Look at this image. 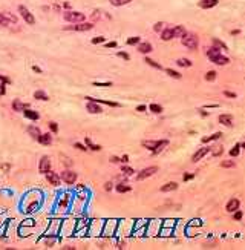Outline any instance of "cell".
I'll return each mask as SVG.
<instances>
[{
	"label": "cell",
	"instance_id": "1",
	"mask_svg": "<svg viewBox=\"0 0 245 250\" xmlns=\"http://www.w3.org/2000/svg\"><path fill=\"white\" fill-rule=\"evenodd\" d=\"M167 144H169L167 140H163V141H143V146L147 147V149H150L155 155H156L158 152H161L163 147H166Z\"/></svg>",
	"mask_w": 245,
	"mask_h": 250
},
{
	"label": "cell",
	"instance_id": "2",
	"mask_svg": "<svg viewBox=\"0 0 245 250\" xmlns=\"http://www.w3.org/2000/svg\"><path fill=\"white\" fill-rule=\"evenodd\" d=\"M182 38V45L189 49H196L198 48V36L193 32H186V36L181 37Z\"/></svg>",
	"mask_w": 245,
	"mask_h": 250
},
{
	"label": "cell",
	"instance_id": "3",
	"mask_svg": "<svg viewBox=\"0 0 245 250\" xmlns=\"http://www.w3.org/2000/svg\"><path fill=\"white\" fill-rule=\"evenodd\" d=\"M64 18H66L68 22H71V23H81L86 17H84L83 12H78V11H68V12H64Z\"/></svg>",
	"mask_w": 245,
	"mask_h": 250
},
{
	"label": "cell",
	"instance_id": "4",
	"mask_svg": "<svg viewBox=\"0 0 245 250\" xmlns=\"http://www.w3.org/2000/svg\"><path fill=\"white\" fill-rule=\"evenodd\" d=\"M19 12H20V16L23 17V20H25L28 25H34V23H35V18H34V16L31 14V11H29L26 6L20 5L19 6Z\"/></svg>",
	"mask_w": 245,
	"mask_h": 250
},
{
	"label": "cell",
	"instance_id": "5",
	"mask_svg": "<svg viewBox=\"0 0 245 250\" xmlns=\"http://www.w3.org/2000/svg\"><path fill=\"white\" fill-rule=\"evenodd\" d=\"M94 28V25L92 23H78V25H75V26H66L64 29L66 31H80V32H84V31H91Z\"/></svg>",
	"mask_w": 245,
	"mask_h": 250
},
{
	"label": "cell",
	"instance_id": "6",
	"mask_svg": "<svg viewBox=\"0 0 245 250\" xmlns=\"http://www.w3.org/2000/svg\"><path fill=\"white\" fill-rule=\"evenodd\" d=\"M60 179H63V181L68 183V184H74L77 181V174L72 172V170H64V172H61Z\"/></svg>",
	"mask_w": 245,
	"mask_h": 250
},
{
	"label": "cell",
	"instance_id": "7",
	"mask_svg": "<svg viewBox=\"0 0 245 250\" xmlns=\"http://www.w3.org/2000/svg\"><path fill=\"white\" fill-rule=\"evenodd\" d=\"M158 172V167L156 166H152V167H147V169H143L139 174H138V177H136V179L138 181H141V179L147 178V177H152L153 174H156Z\"/></svg>",
	"mask_w": 245,
	"mask_h": 250
},
{
	"label": "cell",
	"instance_id": "8",
	"mask_svg": "<svg viewBox=\"0 0 245 250\" xmlns=\"http://www.w3.org/2000/svg\"><path fill=\"white\" fill-rule=\"evenodd\" d=\"M38 170H40V174H46L48 170H51V160H49V157H46V155L41 157Z\"/></svg>",
	"mask_w": 245,
	"mask_h": 250
},
{
	"label": "cell",
	"instance_id": "9",
	"mask_svg": "<svg viewBox=\"0 0 245 250\" xmlns=\"http://www.w3.org/2000/svg\"><path fill=\"white\" fill-rule=\"evenodd\" d=\"M46 179H48L52 186H58V184H60V175L55 174V172H52V170H48V172H46Z\"/></svg>",
	"mask_w": 245,
	"mask_h": 250
},
{
	"label": "cell",
	"instance_id": "10",
	"mask_svg": "<svg viewBox=\"0 0 245 250\" xmlns=\"http://www.w3.org/2000/svg\"><path fill=\"white\" fill-rule=\"evenodd\" d=\"M208 152H210V147H202V149H199V150H198V152H196V154H195V155L191 157V161H193V163L199 161L201 158H202V157H205Z\"/></svg>",
	"mask_w": 245,
	"mask_h": 250
},
{
	"label": "cell",
	"instance_id": "11",
	"mask_svg": "<svg viewBox=\"0 0 245 250\" xmlns=\"http://www.w3.org/2000/svg\"><path fill=\"white\" fill-rule=\"evenodd\" d=\"M239 204H241V203H239V199H236V198L230 199V201L227 203V207H225L227 212H231V213H233L234 210H238V209H239Z\"/></svg>",
	"mask_w": 245,
	"mask_h": 250
},
{
	"label": "cell",
	"instance_id": "12",
	"mask_svg": "<svg viewBox=\"0 0 245 250\" xmlns=\"http://www.w3.org/2000/svg\"><path fill=\"white\" fill-rule=\"evenodd\" d=\"M210 60H211L213 63H216V65H221V66H224V65H228V61H230V60L227 58L225 55H221V54H219V55H214V57H211Z\"/></svg>",
	"mask_w": 245,
	"mask_h": 250
},
{
	"label": "cell",
	"instance_id": "13",
	"mask_svg": "<svg viewBox=\"0 0 245 250\" xmlns=\"http://www.w3.org/2000/svg\"><path fill=\"white\" fill-rule=\"evenodd\" d=\"M86 109H87L91 114H101V112H103V109L100 107V105L95 103V101H89L87 106H86Z\"/></svg>",
	"mask_w": 245,
	"mask_h": 250
},
{
	"label": "cell",
	"instance_id": "14",
	"mask_svg": "<svg viewBox=\"0 0 245 250\" xmlns=\"http://www.w3.org/2000/svg\"><path fill=\"white\" fill-rule=\"evenodd\" d=\"M38 143L43 144V146H49V144L52 143V137H51V134H40V137L37 138Z\"/></svg>",
	"mask_w": 245,
	"mask_h": 250
},
{
	"label": "cell",
	"instance_id": "15",
	"mask_svg": "<svg viewBox=\"0 0 245 250\" xmlns=\"http://www.w3.org/2000/svg\"><path fill=\"white\" fill-rule=\"evenodd\" d=\"M219 123L227 126V127H230V126H233V117L230 114H224V115L219 117Z\"/></svg>",
	"mask_w": 245,
	"mask_h": 250
},
{
	"label": "cell",
	"instance_id": "16",
	"mask_svg": "<svg viewBox=\"0 0 245 250\" xmlns=\"http://www.w3.org/2000/svg\"><path fill=\"white\" fill-rule=\"evenodd\" d=\"M216 5H218V0H201V2L198 3V6L202 8V9L213 8V6H216Z\"/></svg>",
	"mask_w": 245,
	"mask_h": 250
},
{
	"label": "cell",
	"instance_id": "17",
	"mask_svg": "<svg viewBox=\"0 0 245 250\" xmlns=\"http://www.w3.org/2000/svg\"><path fill=\"white\" fill-rule=\"evenodd\" d=\"M23 115L26 117V118H29V120H38L40 118V115H38V112H35V110H31V109H23Z\"/></svg>",
	"mask_w": 245,
	"mask_h": 250
},
{
	"label": "cell",
	"instance_id": "18",
	"mask_svg": "<svg viewBox=\"0 0 245 250\" xmlns=\"http://www.w3.org/2000/svg\"><path fill=\"white\" fill-rule=\"evenodd\" d=\"M172 32H173V37H184L187 31H186V28H184V26L178 25V26H175V28L172 29Z\"/></svg>",
	"mask_w": 245,
	"mask_h": 250
},
{
	"label": "cell",
	"instance_id": "19",
	"mask_svg": "<svg viewBox=\"0 0 245 250\" xmlns=\"http://www.w3.org/2000/svg\"><path fill=\"white\" fill-rule=\"evenodd\" d=\"M26 107H28V105L21 103L20 100H14V101H12V109H14L16 112H23V109H26Z\"/></svg>",
	"mask_w": 245,
	"mask_h": 250
},
{
	"label": "cell",
	"instance_id": "20",
	"mask_svg": "<svg viewBox=\"0 0 245 250\" xmlns=\"http://www.w3.org/2000/svg\"><path fill=\"white\" fill-rule=\"evenodd\" d=\"M161 38H163L164 42H169V40H172V38H173V32H172V28L163 29V31H161Z\"/></svg>",
	"mask_w": 245,
	"mask_h": 250
},
{
	"label": "cell",
	"instance_id": "21",
	"mask_svg": "<svg viewBox=\"0 0 245 250\" xmlns=\"http://www.w3.org/2000/svg\"><path fill=\"white\" fill-rule=\"evenodd\" d=\"M176 189H178V184L175 181H172V183H167L161 187V192H170V190H176Z\"/></svg>",
	"mask_w": 245,
	"mask_h": 250
},
{
	"label": "cell",
	"instance_id": "22",
	"mask_svg": "<svg viewBox=\"0 0 245 250\" xmlns=\"http://www.w3.org/2000/svg\"><path fill=\"white\" fill-rule=\"evenodd\" d=\"M28 132H29V135H31L32 138H35V140L40 137V134H41L37 126H29V127H28Z\"/></svg>",
	"mask_w": 245,
	"mask_h": 250
},
{
	"label": "cell",
	"instance_id": "23",
	"mask_svg": "<svg viewBox=\"0 0 245 250\" xmlns=\"http://www.w3.org/2000/svg\"><path fill=\"white\" fill-rule=\"evenodd\" d=\"M138 51H139L141 54H149L152 51V45L150 43H139Z\"/></svg>",
	"mask_w": 245,
	"mask_h": 250
},
{
	"label": "cell",
	"instance_id": "24",
	"mask_svg": "<svg viewBox=\"0 0 245 250\" xmlns=\"http://www.w3.org/2000/svg\"><path fill=\"white\" fill-rule=\"evenodd\" d=\"M34 98H35V100H41V101H48V100H49V97H48L43 91H35V92H34Z\"/></svg>",
	"mask_w": 245,
	"mask_h": 250
},
{
	"label": "cell",
	"instance_id": "25",
	"mask_svg": "<svg viewBox=\"0 0 245 250\" xmlns=\"http://www.w3.org/2000/svg\"><path fill=\"white\" fill-rule=\"evenodd\" d=\"M84 143H86V146H87L91 150H101V146H100V144H94L91 141V138H87V137L84 138Z\"/></svg>",
	"mask_w": 245,
	"mask_h": 250
},
{
	"label": "cell",
	"instance_id": "26",
	"mask_svg": "<svg viewBox=\"0 0 245 250\" xmlns=\"http://www.w3.org/2000/svg\"><path fill=\"white\" fill-rule=\"evenodd\" d=\"M221 54V49L219 48H216V46H211V48H208L207 49V57L208 58H211V57H214V55H219Z\"/></svg>",
	"mask_w": 245,
	"mask_h": 250
},
{
	"label": "cell",
	"instance_id": "27",
	"mask_svg": "<svg viewBox=\"0 0 245 250\" xmlns=\"http://www.w3.org/2000/svg\"><path fill=\"white\" fill-rule=\"evenodd\" d=\"M176 65H178V66H182V68H190V66H191V61H190L189 58H178V60H176Z\"/></svg>",
	"mask_w": 245,
	"mask_h": 250
},
{
	"label": "cell",
	"instance_id": "28",
	"mask_svg": "<svg viewBox=\"0 0 245 250\" xmlns=\"http://www.w3.org/2000/svg\"><path fill=\"white\" fill-rule=\"evenodd\" d=\"M221 137H222V134H221V132H216V134H213V135H210V137H204V138H202V143H208V141L218 140V138H221Z\"/></svg>",
	"mask_w": 245,
	"mask_h": 250
},
{
	"label": "cell",
	"instance_id": "29",
	"mask_svg": "<svg viewBox=\"0 0 245 250\" xmlns=\"http://www.w3.org/2000/svg\"><path fill=\"white\" fill-rule=\"evenodd\" d=\"M144 61H146V63H147L149 66H152V68H155V69H159V71L163 69V66H161L159 63H156L155 60H152V58H149V57H146V60H144Z\"/></svg>",
	"mask_w": 245,
	"mask_h": 250
},
{
	"label": "cell",
	"instance_id": "30",
	"mask_svg": "<svg viewBox=\"0 0 245 250\" xmlns=\"http://www.w3.org/2000/svg\"><path fill=\"white\" fill-rule=\"evenodd\" d=\"M130 189H132V187H130V186H127V184H123V183H121V184H118V186H116V190H118V192H120V194H124V192H129V190H130Z\"/></svg>",
	"mask_w": 245,
	"mask_h": 250
},
{
	"label": "cell",
	"instance_id": "31",
	"mask_svg": "<svg viewBox=\"0 0 245 250\" xmlns=\"http://www.w3.org/2000/svg\"><path fill=\"white\" fill-rule=\"evenodd\" d=\"M213 45H214L216 48H219V49H224V51H227V45L224 43V42L218 40V38H213Z\"/></svg>",
	"mask_w": 245,
	"mask_h": 250
},
{
	"label": "cell",
	"instance_id": "32",
	"mask_svg": "<svg viewBox=\"0 0 245 250\" xmlns=\"http://www.w3.org/2000/svg\"><path fill=\"white\" fill-rule=\"evenodd\" d=\"M111 3H112L113 6H123V5H127V3H130L132 0H109Z\"/></svg>",
	"mask_w": 245,
	"mask_h": 250
},
{
	"label": "cell",
	"instance_id": "33",
	"mask_svg": "<svg viewBox=\"0 0 245 250\" xmlns=\"http://www.w3.org/2000/svg\"><path fill=\"white\" fill-rule=\"evenodd\" d=\"M239 152H241V143H238L231 150H230V155H231V157H238Z\"/></svg>",
	"mask_w": 245,
	"mask_h": 250
},
{
	"label": "cell",
	"instance_id": "34",
	"mask_svg": "<svg viewBox=\"0 0 245 250\" xmlns=\"http://www.w3.org/2000/svg\"><path fill=\"white\" fill-rule=\"evenodd\" d=\"M149 109H150V112H153V114H161V112H163V107L159 106V105H155V103L150 105Z\"/></svg>",
	"mask_w": 245,
	"mask_h": 250
},
{
	"label": "cell",
	"instance_id": "35",
	"mask_svg": "<svg viewBox=\"0 0 245 250\" xmlns=\"http://www.w3.org/2000/svg\"><path fill=\"white\" fill-rule=\"evenodd\" d=\"M166 72H167V74H169V75H170V77H172V78H176V80H179V78H181V77H182V75H181V74H179V72L173 71V69H166Z\"/></svg>",
	"mask_w": 245,
	"mask_h": 250
},
{
	"label": "cell",
	"instance_id": "36",
	"mask_svg": "<svg viewBox=\"0 0 245 250\" xmlns=\"http://www.w3.org/2000/svg\"><path fill=\"white\" fill-rule=\"evenodd\" d=\"M214 78H216V72L214 71H208L207 74H205V80H207V81H213Z\"/></svg>",
	"mask_w": 245,
	"mask_h": 250
},
{
	"label": "cell",
	"instance_id": "37",
	"mask_svg": "<svg viewBox=\"0 0 245 250\" xmlns=\"http://www.w3.org/2000/svg\"><path fill=\"white\" fill-rule=\"evenodd\" d=\"M8 25H9V22H8V18L5 17V14H0V26L6 28Z\"/></svg>",
	"mask_w": 245,
	"mask_h": 250
},
{
	"label": "cell",
	"instance_id": "38",
	"mask_svg": "<svg viewBox=\"0 0 245 250\" xmlns=\"http://www.w3.org/2000/svg\"><path fill=\"white\" fill-rule=\"evenodd\" d=\"M234 161H222L221 163V167H234Z\"/></svg>",
	"mask_w": 245,
	"mask_h": 250
},
{
	"label": "cell",
	"instance_id": "39",
	"mask_svg": "<svg viewBox=\"0 0 245 250\" xmlns=\"http://www.w3.org/2000/svg\"><path fill=\"white\" fill-rule=\"evenodd\" d=\"M121 170H123V174H126V175H133V174H135L132 167H127V166H124Z\"/></svg>",
	"mask_w": 245,
	"mask_h": 250
},
{
	"label": "cell",
	"instance_id": "40",
	"mask_svg": "<svg viewBox=\"0 0 245 250\" xmlns=\"http://www.w3.org/2000/svg\"><path fill=\"white\" fill-rule=\"evenodd\" d=\"M136 43H139V37H130V38H127V45H136Z\"/></svg>",
	"mask_w": 245,
	"mask_h": 250
},
{
	"label": "cell",
	"instance_id": "41",
	"mask_svg": "<svg viewBox=\"0 0 245 250\" xmlns=\"http://www.w3.org/2000/svg\"><path fill=\"white\" fill-rule=\"evenodd\" d=\"M163 26H164V23H163V22H158V23H155L153 29H155L156 32H159V31H163Z\"/></svg>",
	"mask_w": 245,
	"mask_h": 250
},
{
	"label": "cell",
	"instance_id": "42",
	"mask_svg": "<svg viewBox=\"0 0 245 250\" xmlns=\"http://www.w3.org/2000/svg\"><path fill=\"white\" fill-rule=\"evenodd\" d=\"M92 43L97 45V43H104V37H94L92 38Z\"/></svg>",
	"mask_w": 245,
	"mask_h": 250
},
{
	"label": "cell",
	"instance_id": "43",
	"mask_svg": "<svg viewBox=\"0 0 245 250\" xmlns=\"http://www.w3.org/2000/svg\"><path fill=\"white\" fill-rule=\"evenodd\" d=\"M68 203H69V198H68V195H64L63 199L60 201V206H61V207H64V206H68Z\"/></svg>",
	"mask_w": 245,
	"mask_h": 250
},
{
	"label": "cell",
	"instance_id": "44",
	"mask_svg": "<svg viewBox=\"0 0 245 250\" xmlns=\"http://www.w3.org/2000/svg\"><path fill=\"white\" fill-rule=\"evenodd\" d=\"M49 127H51L52 132H58V126H57L55 121H51V123H49Z\"/></svg>",
	"mask_w": 245,
	"mask_h": 250
},
{
	"label": "cell",
	"instance_id": "45",
	"mask_svg": "<svg viewBox=\"0 0 245 250\" xmlns=\"http://www.w3.org/2000/svg\"><path fill=\"white\" fill-rule=\"evenodd\" d=\"M94 86H111V81H104V83H101V81H94Z\"/></svg>",
	"mask_w": 245,
	"mask_h": 250
},
{
	"label": "cell",
	"instance_id": "46",
	"mask_svg": "<svg viewBox=\"0 0 245 250\" xmlns=\"http://www.w3.org/2000/svg\"><path fill=\"white\" fill-rule=\"evenodd\" d=\"M236 213H234V219L236 221H239V219H242V212L241 210H234Z\"/></svg>",
	"mask_w": 245,
	"mask_h": 250
},
{
	"label": "cell",
	"instance_id": "47",
	"mask_svg": "<svg viewBox=\"0 0 245 250\" xmlns=\"http://www.w3.org/2000/svg\"><path fill=\"white\" fill-rule=\"evenodd\" d=\"M5 17L8 18V22H9V20H11V22H14V23L17 22V17H16V16H11V14H5Z\"/></svg>",
	"mask_w": 245,
	"mask_h": 250
},
{
	"label": "cell",
	"instance_id": "48",
	"mask_svg": "<svg viewBox=\"0 0 245 250\" xmlns=\"http://www.w3.org/2000/svg\"><path fill=\"white\" fill-rule=\"evenodd\" d=\"M224 94H225V97H228V98H236V94H234V92H230V91H225Z\"/></svg>",
	"mask_w": 245,
	"mask_h": 250
},
{
	"label": "cell",
	"instance_id": "49",
	"mask_svg": "<svg viewBox=\"0 0 245 250\" xmlns=\"http://www.w3.org/2000/svg\"><path fill=\"white\" fill-rule=\"evenodd\" d=\"M213 149H216V150H213V155H219V154H222V147L216 146V147H213Z\"/></svg>",
	"mask_w": 245,
	"mask_h": 250
},
{
	"label": "cell",
	"instance_id": "50",
	"mask_svg": "<svg viewBox=\"0 0 245 250\" xmlns=\"http://www.w3.org/2000/svg\"><path fill=\"white\" fill-rule=\"evenodd\" d=\"M74 146H75L77 149H80V150H87V147H86V146H83V144H80V143H75Z\"/></svg>",
	"mask_w": 245,
	"mask_h": 250
},
{
	"label": "cell",
	"instance_id": "51",
	"mask_svg": "<svg viewBox=\"0 0 245 250\" xmlns=\"http://www.w3.org/2000/svg\"><path fill=\"white\" fill-rule=\"evenodd\" d=\"M193 177H195L193 174H186V175L182 177V179H184V181H190V179L193 178Z\"/></svg>",
	"mask_w": 245,
	"mask_h": 250
},
{
	"label": "cell",
	"instance_id": "52",
	"mask_svg": "<svg viewBox=\"0 0 245 250\" xmlns=\"http://www.w3.org/2000/svg\"><path fill=\"white\" fill-rule=\"evenodd\" d=\"M118 57H123L124 60H129L130 57H129V54L127 52H118Z\"/></svg>",
	"mask_w": 245,
	"mask_h": 250
},
{
	"label": "cell",
	"instance_id": "53",
	"mask_svg": "<svg viewBox=\"0 0 245 250\" xmlns=\"http://www.w3.org/2000/svg\"><path fill=\"white\" fill-rule=\"evenodd\" d=\"M104 190H106V192L112 190V183H106V184H104Z\"/></svg>",
	"mask_w": 245,
	"mask_h": 250
},
{
	"label": "cell",
	"instance_id": "54",
	"mask_svg": "<svg viewBox=\"0 0 245 250\" xmlns=\"http://www.w3.org/2000/svg\"><path fill=\"white\" fill-rule=\"evenodd\" d=\"M116 46V42H109V43H106V48H115Z\"/></svg>",
	"mask_w": 245,
	"mask_h": 250
},
{
	"label": "cell",
	"instance_id": "55",
	"mask_svg": "<svg viewBox=\"0 0 245 250\" xmlns=\"http://www.w3.org/2000/svg\"><path fill=\"white\" fill-rule=\"evenodd\" d=\"M0 80H2L3 83H9V81H11V80H9L8 77H3V75H0Z\"/></svg>",
	"mask_w": 245,
	"mask_h": 250
},
{
	"label": "cell",
	"instance_id": "56",
	"mask_svg": "<svg viewBox=\"0 0 245 250\" xmlns=\"http://www.w3.org/2000/svg\"><path fill=\"white\" fill-rule=\"evenodd\" d=\"M120 161H123V163H127V161H129V157H127V155H123V157L120 158Z\"/></svg>",
	"mask_w": 245,
	"mask_h": 250
},
{
	"label": "cell",
	"instance_id": "57",
	"mask_svg": "<svg viewBox=\"0 0 245 250\" xmlns=\"http://www.w3.org/2000/svg\"><path fill=\"white\" fill-rule=\"evenodd\" d=\"M111 163H120V158L118 157H111Z\"/></svg>",
	"mask_w": 245,
	"mask_h": 250
},
{
	"label": "cell",
	"instance_id": "58",
	"mask_svg": "<svg viewBox=\"0 0 245 250\" xmlns=\"http://www.w3.org/2000/svg\"><path fill=\"white\" fill-rule=\"evenodd\" d=\"M199 114H201L202 117H207V115H208V112H205L204 109H199Z\"/></svg>",
	"mask_w": 245,
	"mask_h": 250
},
{
	"label": "cell",
	"instance_id": "59",
	"mask_svg": "<svg viewBox=\"0 0 245 250\" xmlns=\"http://www.w3.org/2000/svg\"><path fill=\"white\" fill-rule=\"evenodd\" d=\"M2 169H3L5 172H8V170H9V164H3V166H2Z\"/></svg>",
	"mask_w": 245,
	"mask_h": 250
},
{
	"label": "cell",
	"instance_id": "60",
	"mask_svg": "<svg viewBox=\"0 0 245 250\" xmlns=\"http://www.w3.org/2000/svg\"><path fill=\"white\" fill-rule=\"evenodd\" d=\"M136 110L143 112V110H146V106H143V105H141V106H138V107H136Z\"/></svg>",
	"mask_w": 245,
	"mask_h": 250
},
{
	"label": "cell",
	"instance_id": "61",
	"mask_svg": "<svg viewBox=\"0 0 245 250\" xmlns=\"http://www.w3.org/2000/svg\"><path fill=\"white\" fill-rule=\"evenodd\" d=\"M32 69H34L35 72H38V74H41V69H40L38 66H32Z\"/></svg>",
	"mask_w": 245,
	"mask_h": 250
},
{
	"label": "cell",
	"instance_id": "62",
	"mask_svg": "<svg viewBox=\"0 0 245 250\" xmlns=\"http://www.w3.org/2000/svg\"><path fill=\"white\" fill-rule=\"evenodd\" d=\"M77 189H78V190H83V189H84V186H83V184H78V186H77Z\"/></svg>",
	"mask_w": 245,
	"mask_h": 250
}]
</instances>
